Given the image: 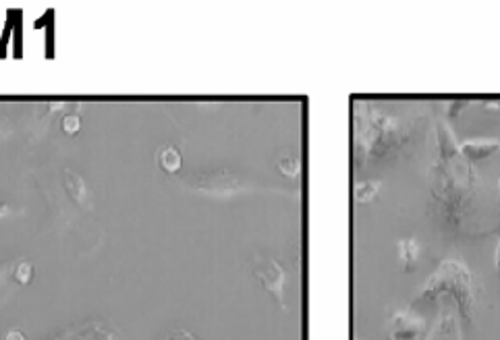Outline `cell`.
<instances>
[{"mask_svg":"<svg viewBox=\"0 0 500 340\" xmlns=\"http://www.w3.org/2000/svg\"><path fill=\"white\" fill-rule=\"evenodd\" d=\"M156 164L158 169L167 174H176L181 170V164H183V158L179 154V150L174 146H162L156 154Z\"/></svg>","mask_w":500,"mask_h":340,"instance_id":"11","label":"cell"},{"mask_svg":"<svg viewBox=\"0 0 500 340\" xmlns=\"http://www.w3.org/2000/svg\"><path fill=\"white\" fill-rule=\"evenodd\" d=\"M407 139L409 129L403 123L374 110L372 106H359L355 110L353 141L357 162L380 160L388 152L407 144Z\"/></svg>","mask_w":500,"mask_h":340,"instance_id":"2","label":"cell"},{"mask_svg":"<svg viewBox=\"0 0 500 340\" xmlns=\"http://www.w3.org/2000/svg\"><path fill=\"white\" fill-rule=\"evenodd\" d=\"M13 276L19 284H29V280L33 278V263L29 259H21L15 270H13Z\"/></svg>","mask_w":500,"mask_h":340,"instance_id":"14","label":"cell"},{"mask_svg":"<svg viewBox=\"0 0 500 340\" xmlns=\"http://www.w3.org/2000/svg\"><path fill=\"white\" fill-rule=\"evenodd\" d=\"M82 129V118H79V114L77 112H73V114H67L65 118H63V131L65 133H77Z\"/></svg>","mask_w":500,"mask_h":340,"instance_id":"16","label":"cell"},{"mask_svg":"<svg viewBox=\"0 0 500 340\" xmlns=\"http://www.w3.org/2000/svg\"><path fill=\"white\" fill-rule=\"evenodd\" d=\"M378 193H380V183H376V180H359L353 187V199L359 206L370 203Z\"/></svg>","mask_w":500,"mask_h":340,"instance_id":"13","label":"cell"},{"mask_svg":"<svg viewBox=\"0 0 500 340\" xmlns=\"http://www.w3.org/2000/svg\"><path fill=\"white\" fill-rule=\"evenodd\" d=\"M187 187L197 191V193H206V195H218V197H227V195H235L248 189V185L243 183V178L239 174H231L225 170L218 172H210V174H199L191 180H187Z\"/></svg>","mask_w":500,"mask_h":340,"instance_id":"5","label":"cell"},{"mask_svg":"<svg viewBox=\"0 0 500 340\" xmlns=\"http://www.w3.org/2000/svg\"><path fill=\"white\" fill-rule=\"evenodd\" d=\"M71 340H121V337L106 322H87L71 332Z\"/></svg>","mask_w":500,"mask_h":340,"instance_id":"10","label":"cell"},{"mask_svg":"<svg viewBox=\"0 0 500 340\" xmlns=\"http://www.w3.org/2000/svg\"><path fill=\"white\" fill-rule=\"evenodd\" d=\"M438 158L430 172V193L436 216L446 231L463 233L471 226L476 199L482 183L471 162L461 154L453 131L444 125H436Z\"/></svg>","mask_w":500,"mask_h":340,"instance_id":"1","label":"cell"},{"mask_svg":"<svg viewBox=\"0 0 500 340\" xmlns=\"http://www.w3.org/2000/svg\"><path fill=\"white\" fill-rule=\"evenodd\" d=\"M6 270H8V261H0V282H2V278L6 274Z\"/></svg>","mask_w":500,"mask_h":340,"instance_id":"20","label":"cell"},{"mask_svg":"<svg viewBox=\"0 0 500 340\" xmlns=\"http://www.w3.org/2000/svg\"><path fill=\"white\" fill-rule=\"evenodd\" d=\"M278 170H282L287 176H297V172L301 170V162L297 156H280L278 158Z\"/></svg>","mask_w":500,"mask_h":340,"instance_id":"15","label":"cell"},{"mask_svg":"<svg viewBox=\"0 0 500 340\" xmlns=\"http://www.w3.org/2000/svg\"><path fill=\"white\" fill-rule=\"evenodd\" d=\"M8 214H10V206L4 203V201H0V218H4V216H8Z\"/></svg>","mask_w":500,"mask_h":340,"instance_id":"19","label":"cell"},{"mask_svg":"<svg viewBox=\"0 0 500 340\" xmlns=\"http://www.w3.org/2000/svg\"><path fill=\"white\" fill-rule=\"evenodd\" d=\"M399 261L403 263V268L409 272L417 265V257H419V243L416 239H403L399 241Z\"/></svg>","mask_w":500,"mask_h":340,"instance_id":"12","label":"cell"},{"mask_svg":"<svg viewBox=\"0 0 500 340\" xmlns=\"http://www.w3.org/2000/svg\"><path fill=\"white\" fill-rule=\"evenodd\" d=\"M440 297H453L463 320L474 324L476 305H478V291L471 276V270L459 259H444L438 263L436 272L425 280L419 295L411 301V305L430 303Z\"/></svg>","mask_w":500,"mask_h":340,"instance_id":"3","label":"cell"},{"mask_svg":"<svg viewBox=\"0 0 500 340\" xmlns=\"http://www.w3.org/2000/svg\"><path fill=\"white\" fill-rule=\"evenodd\" d=\"M425 334V324L411 311H391L386 340H421Z\"/></svg>","mask_w":500,"mask_h":340,"instance_id":"6","label":"cell"},{"mask_svg":"<svg viewBox=\"0 0 500 340\" xmlns=\"http://www.w3.org/2000/svg\"><path fill=\"white\" fill-rule=\"evenodd\" d=\"M4 340H25V337H23V332H19V330H8Z\"/></svg>","mask_w":500,"mask_h":340,"instance_id":"18","label":"cell"},{"mask_svg":"<svg viewBox=\"0 0 500 340\" xmlns=\"http://www.w3.org/2000/svg\"><path fill=\"white\" fill-rule=\"evenodd\" d=\"M499 197H500V178H499Z\"/></svg>","mask_w":500,"mask_h":340,"instance_id":"22","label":"cell"},{"mask_svg":"<svg viewBox=\"0 0 500 340\" xmlns=\"http://www.w3.org/2000/svg\"><path fill=\"white\" fill-rule=\"evenodd\" d=\"M423 340H463L461 339V326L457 322L455 311L450 309H442L436 324L432 326V330L423 337Z\"/></svg>","mask_w":500,"mask_h":340,"instance_id":"7","label":"cell"},{"mask_svg":"<svg viewBox=\"0 0 500 340\" xmlns=\"http://www.w3.org/2000/svg\"><path fill=\"white\" fill-rule=\"evenodd\" d=\"M253 276L259 280V284L272 295L274 303L278 309L287 311V301H285V270L274 257H264L255 255L251 263Z\"/></svg>","mask_w":500,"mask_h":340,"instance_id":"4","label":"cell"},{"mask_svg":"<svg viewBox=\"0 0 500 340\" xmlns=\"http://www.w3.org/2000/svg\"><path fill=\"white\" fill-rule=\"evenodd\" d=\"M165 340H197L189 330H185V328H172L170 332H168Z\"/></svg>","mask_w":500,"mask_h":340,"instance_id":"17","label":"cell"},{"mask_svg":"<svg viewBox=\"0 0 500 340\" xmlns=\"http://www.w3.org/2000/svg\"><path fill=\"white\" fill-rule=\"evenodd\" d=\"M494 263H497V268L500 270V241H499V245H497V254H494Z\"/></svg>","mask_w":500,"mask_h":340,"instance_id":"21","label":"cell"},{"mask_svg":"<svg viewBox=\"0 0 500 340\" xmlns=\"http://www.w3.org/2000/svg\"><path fill=\"white\" fill-rule=\"evenodd\" d=\"M459 150L461 154L474 162V160H484L492 154H497L500 150L499 139H467L463 144H459Z\"/></svg>","mask_w":500,"mask_h":340,"instance_id":"9","label":"cell"},{"mask_svg":"<svg viewBox=\"0 0 500 340\" xmlns=\"http://www.w3.org/2000/svg\"><path fill=\"white\" fill-rule=\"evenodd\" d=\"M63 187H65V191L69 193V197L77 206L91 208L89 189H87V183H85V178L79 172H75L73 169H63Z\"/></svg>","mask_w":500,"mask_h":340,"instance_id":"8","label":"cell"}]
</instances>
